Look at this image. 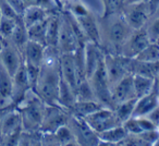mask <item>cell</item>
<instances>
[{
    "label": "cell",
    "instance_id": "cell-3",
    "mask_svg": "<svg viewBox=\"0 0 159 146\" xmlns=\"http://www.w3.org/2000/svg\"><path fill=\"white\" fill-rule=\"evenodd\" d=\"M46 105L40 97L30 89L23 98L16 105L22 120L23 130L25 131H39L44 119Z\"/></svg>",
    "mask_w": 159,
    "mask_h": 146
},
{
    "label": "cell",
    "instance_id": "cell-13",
    "mask_svg": "<svg viewBox=\"0 0 159 146\" xmlns=\"http://www.w3.org/2000/svg\"><path fill=\"white\" fill-rule=\"evenodd\" d=\"M112 93V100L116 105L121 104L129 100L136 99V93H135L134 83H133V74H128L123 79L117 82L111 89Z\"/></svg>",
    "mask_w": 159,
    "mask_h": 146
},
{
    "label": "cell",
    "instance_id": "cell-2",
    "mask_svg": "<svg viewBox=\"0 0 159 146\" xmlns=\"http://www.w3.org/2000/svg\"><path fill=\"white\" fill-rule=\"evenodd\" d=\"M99 46L105 53L121 55L123 45L133 30L121 13H109L99 16Z\"/></svg>",
    "mask_w": 159,
    "mask_h": 146
},
{
    "label": "cell",
    "instance_id": "cell-39",
    "mask_svg": "<svg viewBox=\"0 0 159 146\" xmlns=\"http://www.w3.org/2000/svg\"><path fill=\"white\" fill-rule=\"evenodd\" d=\"M145 117H147L148 119H149L150 121L158 128V125H159V106L157 107V108H155L150 113H148L147 116H145Z\"/></svg>",
    "mask_w": 159,
    "mask_h": 146
},
{
    "label": "cell",
    "instance_id": "cell-11",
    "mask_svg": "<svg viewBox=\"0 0 159 146\" xmlns=\"http://www.w3.org/2000/svg\"><path fill=\"white\" fill-rule=\"evenodd\" d=\"M152 43L145 27L139 30H133L123 45L121 55L128 58H135L145 47Z\"/></svg>",
    "mask_w": 159,
    "mask_h": 146
},
{
    "label": "cell",
    "instance_id": "cell-38",
    "mask_svg": "<svg viewBox=\"0 0 159 146\" xmlns=\"http://www.w3.org/2000/svg\"><path fill=\"white\" fill-rule=\"evenodd\" d=\"M7 1L10 3V6L13 8L14 11H16L20 16H22L23 12H24L25 8H26L22 0H7Z\"/></svg>",
    "mask_w": 159,
    "mask_h": 146
},
{
    "label": "cell",
    "instance_id": "cell-37",
    "mask_svg": "<svg viewBox=\"0 0 159 146\" xmlns=\"http://www.w3.org/2000/svg\"><path fill=\"white\" fill-rule=\"evenodd\" d=\"M0 9H1L2 16L16 19V20H18V19L21 18V16L14 11V9L10 6V3L8 2L7 0H0Z\"/></svg>",
    "mask_w": 159,
    "mask_h": 146
},
{
    "label": "cell",
    "instance_id": "cell-16",
    "mask_svg": "<svg viewBox=\"0 0 159 146\" xmlns=\"http://www.w3.org/2000/svg\"><path fill=\"white\" fill-rule=\"evenodd\" d=\"M59 64L61 78L69 85H71L73 89H76L77 84H79V79H77L76 66H75L73 53H62V55H60Z\"/></svg>",
    "mask_w": 159,
    "mask_h": 146
},
{
    "label": "cell",
    "instance_id": "cell-8",
    "mask_svg": "<svg viewBox=\"0 0 159 146\" xmlns=\"http://www.w3.org/2000/svg\"><path fill=\"white\" fill-rule=\"evenodd\" d=\"M84 119L92 126V129L95 132H97L98 134L121 124L118 120L115 109L109 108V107H102L97 111L87 116Z\"/></svg>",
    "mask_w": 159,
    "mask_h": 146
},
{
    "label": "cell",
    "instance_id": "cell-28",
    "mask_svg": "<svg viewBox=\"0 0 159 146\" xmlns=\"http://www.w3.org/2000/svg\"><path fill=\"white\" fill-rule=\"evenodd\" d=\"M136 99H132V100H129V102L118 104V105H116V107L113 108L115 109L116 115H117L118 120H119L121 124H123L126 120H129L131 117H133Z\"/></svg>",
    "mask_w": 159,
    "mask_h": 146
},
{
    "label": "cell",
    "instance_id": "cell-14",
    "mask_svg": "<svg viewBox=\"0 0 159 146\" xmlns=\"http://www.w3.org/2000/svg\"><path fill=\"white\" fill-rule=\"evenodd\" d=\"M74 16L79 21L80 25L82 26L89 42H93L99 45L100 32H99V21H98L99 16L94 14L89 10Z\"/></svg>",
    "mask_w": 159,
    "mask_h": 146
},
{
    "label": "cell",
    "instance_id": "cell-22",
    "mask_svg": "<svg viewBox=\"0 0 159 146\" xmlns=\"http://www.w3.org/2000/svg\"><path fill=\"white\" fill-rule=\"evenodd\" d=\"M76 100L75 89L61 78L59 85V93H58V105L70 111V109L72 108Z\"/></svg>",
    "mask_w": 159,
    "mask_h": 146
},
{
    "label": "cell",
    "instance_id": "cell-17",
    "mask_svg": "<svg viewBox=\"0 0 159 146\" xmlns=\"http://www.w3.org/2000/svg\"><path fill=\"white\" fill-rule=\"evenodd\" d=\"M30 89H32V87L30 85L29 79H27L25 64H23L13 74V87H12V96H11V100L13 106H16L22 99L23 96Z\"/></svg>",
    "mask_w": 159,
    "mask_h": 146
},
{
    "label": "cell",
    "instance_id": "cell-33",
    "mask_svg": "<svg viewBox=\"0 0 159 146\" xmlns=\"http://www.w3.org/2000/svg\"><path fill=\"white\" fill-rule=\"evenodd\" d=\"M18 20L16 19H11V18H7V16H2L1 20H0V34L3 36L5 38L9 39L10 36L12 35L14 29L16 26V23H18Z\"/></svg>",
    "mask_w": 159,
    "mask_h": 146
},
{
    "label": "cell",
    "instance_id": "cell-1",
    "mask_svg": "<svg viewBox=\"0 0 159 146\" xmlns=\"http://www.w3.org/2000/svg\"><path fill=\"white\" fill-rule=\"evenodd\" d=\"M60 53L57 49L46 47L44 62L34 92L47 105H58V93L61 81L59 64Z\"/></svg>",
    "mask_w": 159,
    "mask_h": 146
},
{
    "label": "cell",
    "instance_id": "cell-12",
    "mask_svg": "<svg viewBox=\"0 0 159 146\" xmlns=\"http://www.w3.org/2000/svg\"><path fill=\"white\" fill-rule=\"evenodd\" d=\"M0 61L8 71L13 75L14 73L24 64L23 52L19 47L7 39L3 49L0 52Z\"/></svg>",
    "mask_w": 159,
    "mask_h": 146
},
{
    "label": "cell",
    "instance_id": "cell-5",
    "mask_svg": "<svg viewBox=\"0 0 159 146\" xmlns=\"http://www.w3.org/2000/svg\"><path fill=\"white\" fill-rule=\"evenodd\" d=\"M122 16L132 30L143 29L152 16V10L148 0L126 3L121 12Z\"/></svg>",
    "mask_w": 159,
    "mask_h": 146
},
{
    "label": "cell",
    "instance_id": "cell-6",
    "mask_svg": "<svg viewBox=\"0 0 159 146\" xmlns=\"http://www.w3.org/2000/svg\"><path fill=\"white\" fill-rule=\"evenodd\" d=\"M131 59L132 58L124 57L122 55L105 53L104 64L111 87L125 75L132 74L131 73Z\"/></svg>",
    "mask_w": 159,
    "mask_h": 146
},
{
    "label": "cell",
    "instance_id": "cell-46",
    "mask_svg": "<svg viewBox=\"0 0 159 146\" xmlns=\"http://www.w3.org/2000/svg\"><path fill=\"white\" fill-rule=\"evenodd\" d=\"M1 18H2V13H1V9H0V20H1Z\"/></svg>",
    "mask_w": 159,
    "mask_h": 146
},
{
    "label": "cell",
    "instance_id": "cell-7",
    "mask_svg": "<svg viewBox=\"0 0 159 146\" xmlns=\"http://www.w3.org/2000/svg\"><path fill=\"white\" fill-rule=\"evenodd\" d=\"M68 125L71 128L73 135L75 137L77 145L84 146H95L99 145L100 139L97 132L92 129V126L83 118L70 116L68 121Z\"/></svg>",
    "mask_w": 159,
    "mask_h": 146
},
{
    "label": "cell",
    "instance_id": "cell-30",
    "mask_svg": "<svg viewBox=\"0 0 159 146\" xmlns=\"http://www.w3.org/2000/svg\"><path fill=\"white\" fill-rule=\"evenodd\" d=\"M25 7H39L50 12L61 11L62 6L57 0H22Z\"/></svg>",
    "mask_w": 159,
    "mask_h": 146
},
{
    "label": "cell",
    "instance_id": "cell-45",
    "mask_svg": "<svg viewBox=\"0 0 159 146\" xmlns=\"http://www.w3.org/2000/svg\"><path fill=\"white\" fill-rule=\"evenodd\" d=\"M70 1H75V0H64V3H66V2H70ZM64 3H63V6H64Z\"/></svg>",
    "mask_w": 159,
    "mask_h": 146
},
{
    "label": "cell",
    "instance_id": "cell-31",
    "mask_svg": "<svg viewBox=\"0 0 159 146\" xmlns=\"http://www.w3.org/2000/svg\"><path fill=\"white\" fill-rule=\"evenodd\" d=\"M53 133H55L56 137H57L58 142H59V145H71V144L77 145L72 130H71V128L68 124H64V125L60 126Z\"/></svg>",
    "mask_w": 159,
    "mask_h": 146
},
{
    "label": "cell",
    "instance_id": "cell-25",
    "mask_svg": "<svg viewBox=\"0 0 159 146\" xmlns=\"http://www.w3.org/2000/svg\"><path fill=\"white\" fill-rule=\"evenodd\" d=\"M133 83H134L137 98L155 89V78H149V76L141 75V74H133Z\"/></svg>",
    "mask_w": 159,
    "mask_h": 146
},
{
    "label": "cell",
    "instance_id": "cell-27",
    "mask_svg": "<svg viewBox=\"0 0 159 146\" xmlns=\"http://www.w3.org/2000/svg\"><path fill=\"white\" fill-rule=\"evenodd\" d=\"M9 40L14 44L16 47L22 50L24 48V46L26 45V43L29 42V33H27V27L25 26L24 22L22 21V16L20 18V20L16 23V26L14 29L12 35L10 36Z\"/></svg>",
    "mask_w": 159,
    "mask_h": 146
},
{
    "label": "cell",
    "instance_id": "cell-23",
    "mask_svg": "<svg viewBox=\"0 0 159 146\" xmlns=\"http://www.w3.org/2000/svg\"><path fill=\"white\" fill-rule=\"evenodd\" d=\"M102 107L104 106L100 105L97 100H76L73 107L70 109V113L75 117L84 119L87 116L97 111Z\"/></svg>",
    "mask_w": 159,
    "mask_h": 146
},
{
    "label": "cell",
    "instance_id": "cell-29",
    "mask_svg": "<svg viewBox=\"0 0 159 146\" xmlns=\"http://www.w3.org/2000/svg\"><path fill=\"white\" fill-rule=\"evenodd\" d=\"M134 59L142 62H158L159 61V44L152 42L143 49Z\"/></svg>",
    "mask_w": 159,
    "mask_h": 146
},
{
    "label": "cell",
    "instance_id": "cell-15",
    "mask_svg": "<svg viewBox=\"0 0 159 146\" xmlns=\"http://www.w3.org/2000/svg\"><path fill=\"white\" fill-rule=\"evenodd\" d=\"M84 57H85V68H86L87 79L98 69L102 63L105 52L102 47L93 42H87L84 46Z\"/></svg>",
    "mask_w": 159,
    "mask_h": 146
},
{
    "label": "cell",
    "instance_id": "cell-36",
    "mask_svg": "<svg viewBox=\"0 0 159 146\" xmlns=\"http://www.w3.org/2000/svg\"><path fill=\"white\" fill-rule=\"evenodd\" d=\"M24 64H25V69H26V74H27L30 85H31L32 89L34 91L36 84H37L38 78H39L40 66H32V64H27V63H25V62H24Z\"/></svg>",
    "mask_w": 159,
    "mask_h": 146
},
{
    "label": "cell",
    "instance_id": "cell-19",
    "mask_svg": "<svg viewBox=\"0 0 159 146\" xmlns=\"http://www.w3.org/2000/svg\"><path fill=\"white\" fill-rule=\"evenodd\" d=\"M22 52L25 63L42 66L43 62H44L45 53H46V46L29 39L24 48L22 49Z\"/></svg>",
    "mask_w": 159,
    "mask_h": 146
},
{
    "label": "cell",
    "instance_id": "cell-24",
    "mask_svg": "<svg viewBox=\"0 0 159 146\" xmlns=\"http://www.w3.org/2000/svg\"><path fill=\"white\" fill-rule=\"evenodd\" d=\"M51 13L53 12L47 11L39 7H26L22 14V21L24 22L25 26L30 27L36 23L46 20Z\"/></svg>",
    "mask_w": 159,
    "mask_h": 146
},
{
    "label": "cell",
    "instance_id": "cell-4",
    "mask_svg": "<svg viewBox=\"0 0 159 146\" xmlns=\"http://www.w3.org/2000/svg\"><path fill=\"white\" fill-rule=\"evenodd\" d=\"M87 80L89 81V84L94 91L96 100L104 107L115 108V104L112 100V93H111L112 87H111V84L108 80V76H107L104 61Z\"/></svg>",
    "mask_w": 159,
    "mask_h": 146
},
{
    "label": "cell",
    "instance_id": "cell-26",
    "mask_svg": "<svg viewBox=\"0 0 159 146\" xmlns=\"http://www.w3.org/2000/svg\"><path fill=\"white\" fill-rule=\"evenodd\" d=\"M51 16V14H50ZM50 16L46 20L38 22L32 26L27 27V33H29V39L33 42L39 43V44L46 46V33H47V26H48V21Z\"/></svg>",
    "mask_w": 159,
    "mask_h": 146
},
{
    "label": "cell",
    "instance_id": "cell-10",
    "mask_svg": "<svg viewBox=\"0 0 159 146\" xmlns=\"http://www.w3.org/2000/svg\"><path fill=\"white\" fill-rule=\"evenodd\" d=\"M80 47L77 38L72 29L68 16L66 12L61 11V24H60L59 40H58V51L62 53H73Z\"/></svg>",
    "mask_w": 159,
    "mask_h": 146
},
{
    "label": "cell",
    "instance_id": "cell-18",
    "mask_svg": "<svg viewBox=\"0 0 159 146\" xmlns=\"http://www.w3.org/2000/svg\"><path fill=\"white\" fill-rule=\"evenodd\" d=\"M159 106V92L155 89L146 95L139 97L135 103V108L133 116L134 117H145L150 113L155 108Z\"/></svg>",
    "mask_w": 159,
    "mask_h": 146
},
{
    "label": "cell",
    "instance_id": "cell-47",
    "mask_svg": "<svg viewBox=\"0 0 159 146\" xmlns=\"http://www.w3.org/2000/svg\"><path fill=\"white\" fill-rule=\"evenodd\" d=\"M157 43H158V44H159V40H158V42H157Z\"/></svg>",
    "mask_w": 159,
    "mask_h": 146
},
{
    "label": "cell",
    "instance_id": "cell-9",
    "mask_svg": "<svg viewBox=\"0 0 159 146\" xmlns=\"http://www.w3.org/2000/svg\"><path fill=\"white\" fill-rule=\"evenodd\" d=\"M70 116V111L59 105H46L40 131L50 133L56 132L60 126L68 124Z\"/></svg>",
    "mask_w": 159,
    "mask_h": 146
},
{
    "label": "cell",
    "instance_id": "cell-35",
    "mask_svg": "<svg viewBox=\"0 0 159 146\" xmlns=\"http://www.w3.org/2000/svg\"><path fill=\"white\" fill-rule=\"evenodd\" d=\"M105 6V13H121L125 6V0H102Z\"/></svg>",
    "mask_w": 159,
    "mask_h": 146
},
{
    "label": "cell",
    "instance_id": "cell-43",
    "mask_svg": "<svg viewBox=\"0 0 159 146\" xmlns=\"http://www.w3.org/2000/svg\"><path fill=\"white\" fill-rule=\"evenodd\" d=\"M137 1H142V0H125V5H126V3H133V2H137Z\"/></svg>",
    "mask_w": 159,
    "mask_h": 146
},
{
    "label": "cell",
    "instance_id": "cell-41",
    "mask_svg": "<svg viewBox=\"0 0 159 146\" xmlns=\"http://www.w3.org/2000/svg\"><path fill=\"white\" fill-rule=\"evenodd\" d=\"M155 87H156L157 91H159V72L155 78Z\"/></svg>",
    "mask_w": 159,
    "mask_h": 146
},
{
    "label": "cell",
    "instance_id": "cell-21",
    "mask_svg": "<svg viewBox=\"0 0 159 146\" xmlns=\"http://www.w3.org/2000/svg\"><path fill=\"white\" fill-rule=\"evenodd\" d=\"M98 135H99L100 139L99 145H102V144H106V145H120V143L128 136L129 133L123 126V124H120V125L109 129V130L105 131V132L100 133Z\"/></svg>",
    "mask_w": 159,
    "mask_h": 146
},
{
    "label": "cell",
    "instance_id": "cell-40",
    "mask_svg": "<svg viewBox=\"0 0 159 146\" xmlns=\"http://www.w3.org/2000/svg\"><path fill=\"white\" fill-rule=\"evenodd\" d=\"M6 42H7V38H5L1 34H0V52H1V50H2L3 47H5Z\"/></svg>",
    "mask_w": 159,
    "mask_h": 146
},
{
    "label": "cell",
    "instance_id": "cell-20",
    "mask_svg": "<svg viewBox=\"0 0 159 146\" xmlns=\"http://www.w3.org/2000/svg\"><path fill=\"white\" fill-rule=\"evenodd\" d=\"M62 11V10H61ZM61 11L51 13L48 21L46 33V47L58 50V40H59L60 24H61Z\"/></svg>",
    "mask_w": 159,
    "mask_h": 146
},
{
    "label": "cell",
    "instance_id": "cell-44",
    "mask_svg": "<svg viewBox=\"0 0 159 146\" xmlns=\"http://www.w3.org/2000/svg\"><path fill=\"white\" fill-rule=\"evenodd\" d=\"M57 1H58V2L60 3V5L62 6V8H63V3H64V0H57Z\"/></svg>",
    "mask_w": 159,
    "mask_h": 146
},
{
    "label": "cell",
    "instance_id": "cell-34",
    "mask_svg": "<svg viewBox=\"0 0 159 146\" xmlns=\"http://www.w3.org/2000/svg\"><path fill=\"white\" fill-rule=\"evenodd\" d=\"M145 30L149 36L150 40L157 43L159 40V16H152L145 26Z\"/></svg>",
    "mask_w": 159,
    "mask_h": 146
},
{
    "label": "cell",
    "instance_id": "cell-32",
    "mask_svg": "<svg viewBox=\"0 0 159 146\" xmlns=\"http://www.w3.org/2000/svg\"><path fill=\"white\" fill-rule=\"evenodd\" d=\"M75 93H76L77 100H96L95 94H94V91L87 79L79 83L76 89H75Z\"/></svg>",
    "mask_w": 159,
    "mask_h": 146
},
{
    "label": "cell",
    "instance_id": "cell-42",
    "mask_svg": "<svg viewBox=\"0 0 159 146\" xmlns=\"http://www.w3.org/2000/svg\"><path fill=\"white\" fill-rule=\"evenodd\" d=\"M152 16H159V5H158V7L155 9V11L152 12Z\"/></svg>",
    "mask_w": 159,
    "mask_h": 146
}]
</instances>
